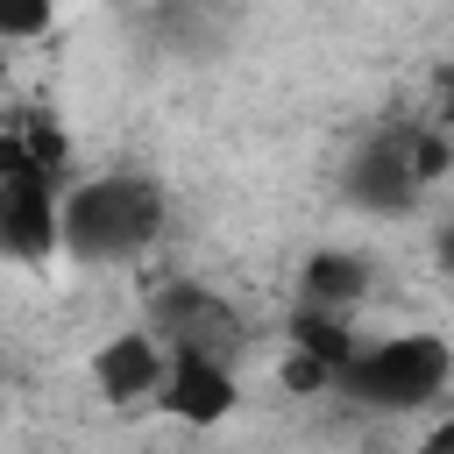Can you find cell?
<instances>
[{"label": "cell", "instance_id": "6da1fadb", "mask_svg": "<svg viewBox=\"0 0 454 454\" xmlns=\"http://www.w3.org/2000/svg\"><path fill=\"white\" fill-rule=\"evenodd\" d=\"M170 234V192L156 170H85L57 184V262L71 270H142Z\"/></svg>", "mask_w": 454, "mask_h": 454}, {"label": "cell", "instance_id": "7a4b0ae2", "mask_svg": "<svg viewBox=\"0 0 454 454\" xmlns=\"http://www.w3.org/2000/svg\"><path fill=\"white\" fill-rule=\"evenodd\" d=\"M447 383H454L447 333L440 326H397V333H355L326 397H348L369 411H426L447 397Z\"/></svg>", "mask_w": 454, "mask_h": 454}, {"label": "cell", "instance_id": "3957f363", "mask_svg": "<svg viewBox=\"0 0 454 454\" xmlns=\"http://www.w3.org/2000/svg\"><path fill=\"white\" fill-rule=\"evenodd\" d=\"M340 199L362 220H404L426 184L411 177V121H376L369 135H355V149L340 156Z\"/></svg>", "mask_w": 454, "mask_h": 454}, {"label": "cell", "instance_id": "277c9868", "mask_svg": "<svg viewBox=\"0 0 454 454\" xmlns=\"http://www.w3.org/2000/svg\"><path fill=\"white\" fill-rule=\"evenodd\" d=\"M142 312H149L163 348H206V355H227V362H241V348H248V319L227 305L220 284L170 277V284H156L142 298Z\"/></svg>", "mask_w": 454, "mask_h": 454}, {"label": "cell", "instance_id": "5b68a950", "mask_svg": "<svg viewBox=\"0 0 454 454\" xmlns=\"http://www.w3.org/2000/svg\"><path fill=\"white\" fill-rule=\"evenodd\" d=\"M149 404H163L192 433H213L241 404V362L206 355V348H163V376H156V397Z\"/></svg>", "mask_w": 454, "mask_h": 454}, {"label": "cell", "instance_id": "8992f818", "mask_svg": "<svg viewBox=\"0 0 454 454\" xmlns=\"http://www.w3.org/2000/svg\"><path fill=\"white\" fill-rule=\"evenodd\" d=\"M369 298H376V255L355 248V241H319V248L298 262V277H291V305H305V312H340V319H355Z\"/></svg>", "mask_w": 454, "mask_h": 454}, {"label": "cell", "instance_id": "52a82bcc", "mask_svg": "<svg viewBox=\"0 0 454 454\" xmlns=\"http://www.w3.org/2000/svg\"><path fill=\"white\" fill-rule=\"evenodd\" d=\"M0 262H57V177H0Z\"/></svg>", "mask_w": 454, "mask_h": 454}, {"label": "cell", "instance_id": "ba28073f", "mask_svg": "<svg viewBox=\"0 0 454 454\" xmlns=\"http://www.w3.org/2000/svg\"><path fill=\"white\" fill-rule=\"evenodd\" d=\"M85 376H92V397H106V404H149V397H156V376H163V340H156V326H149V319L114 326V333L92 348Z\"/></svg>", "mask_w": 454, "mask_h": 454}, {"label": "cell", "instance_id": "9c48e42d", "mask_svg": "<svg viewBox=\"0 0 454 454\" xmlns=\"http://www.w3.org/2000/svg\"><path fill=\"white\" fill-rule=\"evenodd\" d=\"M50 28H57V0H0V43L28 50V43H43Z\"/></svg>", "mask_w": 454, "mask_h": 454}, {"label": "cell", "instance_id": "30bf717a", "mask_svg": "<svg viewBox=\"0 0 454 454\" xmlns=\"http://www.w3.org/2000/svg\"><path fill=\"white\" fill-rule=\"evenodd\" d=\"M163 7H184V14H213V21H227L234 0H163Z\"/></svg>", "mask_w": 454, "mask_h": 454}, {"label": "cell", "instance_id": "8fae6325", "mask_svg": "<svg viewBox=\"0 0 454 454\" xmlns=\"http://www.w3.org/2000/svg\"><path fill=\"white\" fill-rule=\"evenodd\" d=\"M0 85H14V43H0Z\"/></svg>", "mask_w": 454, "mask_h": 454}]
</instances>
